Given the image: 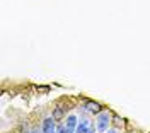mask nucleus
Here are the masks:
<instances>
[{
	"instance_id": "obj_1",
	"label": "nucleus",
	"mask_w": 150,
	"mask_h": 133,
	"mask_svg": "<svg viewBox=\"0 0 150 133\" xmlns=\"http://www.w3.org/2000/svg\"><path fill=\"white\" fill-rule=\"evenodd\" d=\"M96 121H97L96 128H97L99 132L106 133L108 132V128H109V125H111V114H109V111L104 109L103 113H99L97 116H96Z\"/></svg>"
},
{
	"instance_id": "obj_2",
	"label": "nucleus",
	"mask_w": 150,
	"mask_h": 133,
	"mask_svg": "<svg viewBox=\"0 0 150 133\" xmlns=\"http://www.w3.org/2000/svg\"><path fill=\"white\" fill-rule=\"evenodd\" d=\"M84 108L87 109V111H91L92 114H96V116H97L99 113H103V111H104L103 106L99 104V103H96V101H85Z\"/></svg>"
},
{
	"instance_id": "obj_3",
	"label": "nucleus",
	"mask_w": 150,
	"mask_h": 133,
	"mask_svg": "<svg viewBox=\"0 0 150 133\" xmlns=\"http://www.w3.org/2000/svg\"><path fill=\"white\" fill-rule=\"evenodd\" d=\"M56 123L53 118H46V120H43V132L45 133H56Z\"/></svg>"
},
{
	"instance_id": "obj_4",
	"label": "nucleus",
	"mask_w": 150,
	"mask_h": 133,
	"mask_svg": "<svg viewBox=\"0 0 150 133\" xmlns=\"http://www.w3.org/2000/svg\"><path fill=\"white\" fill-rule=\"evenodd\" d=\"M51 118H53L55 121H62V120L65 118V109H63V108H60V106H58V108H55V109H53V116H51Z\"/></svg>"
},
{
	"instance_id": "obj_5",
	"label": "nucleus",
	"mask_w": 150,
	"mask_h": 133,
	"mask_svg": "<svg viewBox=\"0 0 150 133\" xmlns=\"http://www.w3.org/2000/svg\"><path fill=\"white\" fill-rule=\"evenodd\" d=\"M67 130H72V132H75V128H77V116L75 114H70L68 118H67Z\"/></svg>"
},
{
	"instance_id": "obj_6",
	"label": "nucleus",
	"mask_w": 150,
	"mask_h": 133,
	"mask_svg": "<svg viewBox=\"0 0 150 133\" xmlns=\"http://www.w3.org/2000/svg\"><path fill=\"white\" fill-rule=\"evenodd\" d=\"M87 132H89V121L87 120H80V123L75 128V133H87Z\"/></svg>"
},
{
	"instance_id": "obj_7",
	"label": "nucleus",
	"mask_w": 150,
	"mask_h": 133,
	"mask_svg": "<svg viewBox=\"0 0 150 133\" xmlns=\"http://www.w3.org/2000/svg\"><path fill=\"white\" fill-rule=\"evenodd\" d=\"M106 133H118V132H116V130H108Z\"/></svg>"
}]
</instances>
